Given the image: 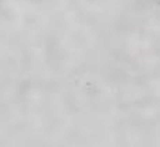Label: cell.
<instances>
[]
</instances>
